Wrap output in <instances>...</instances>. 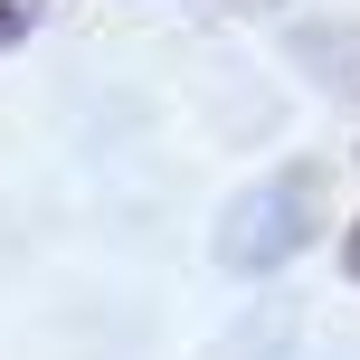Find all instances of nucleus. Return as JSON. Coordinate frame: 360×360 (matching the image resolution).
<instances>
[{"instance_id": "obj_1", "label": "nucleus", "mask_w": 360, "mask_h": 360, "mask_svg": "<svg viewBox=\"0 0 360 360\" xmlns=\"http://www.w3.org/2000/svg\"><path fill=\"white\" fill-rule=\"evenodd\" d=\"M323 209H332L323 162H285V171L247 180V190L218 209V237H209V247H218V266H228V275H275V266H294V256L313 247Z\"/></svg>"}, {"instance_id": "obj_2", "label": "nucleus", "mask_w": 360, "mask_h": 360, "mask_svg": "<svg viewBox=\"0 0 360 360\" xmlns=\"http://www.w3.org/2000/svg\"><path fill=\"white\" fill-rule=\"evenodd\" d=\"M342 266H351V275H360V218H351V237H342Z\"/></svg>"}]
</instances>
